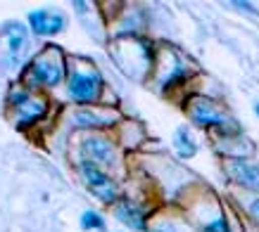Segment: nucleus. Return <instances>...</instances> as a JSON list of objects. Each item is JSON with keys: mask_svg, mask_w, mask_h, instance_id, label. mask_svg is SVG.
Segmentation results:
<instances>
[{"mask_svg": "<svg viewBox=\"0 0 259 232\" xmlns=\"http://www.w3.org/2000/svg\"><path fill=\"white\" fill-rule=\"evenodd\" d=\"M62 78H64V57L57 45H48L26 71V85L29 88H38V85L53 88V85H60Z\"/></svg>", "mask_w": 259, "mask_h": 232, "instance_id": "1", "label": "nucleus"}, {"mask_svg": "<svg viewBox=\"0 0 259 232\" xmlns=\"http://www.w3.org/2000/svg\"><path fill=\"white\" fill-rule=\"evenodd\" d=\"M29 52V31L19 22H10L0 31V62L19 67Z\"/></svg>", "mask_w": 259, "mask_h": 232, "instance_id": "2", "label": "nucleus"}, {"mask_svg": "<svg viewBox=\"0 0 259 232\" xmlns=\"http://www.w3.org/2000/svg\"><path fill=\"white\" fill-rule=\"evenodd\" d=\"M100 85H102V78L98 71H79L76 69L69 76L67 90H69V97L76 102V104H91V102L98 100Z\"/></svg>", "mask_w": 259, "mask_h": 232, "instance_id": "3", "label": "nucleus"}, {"mask_svg": "<svg viewBox=\"0 0 259 232\" xmlns=\"http://www.w3.org/2000/svg\"><path fill=\"white\" fill-rule=\"evenodd\" d=\"M81 173L86 178L88 190L102 201H114L117 199V185L110 180L107 173H102V168L93 161H83L81 163Z\"/></svg>", "mask_w": 259, "mask_h": 232, "instance_id": "4", "label": "nucleus"}, {"mask_svg": "<svg viewBox=\"0 0 259 232\" xmlns=\"http://www.w3.org/2000/svg\"><path fill=\"white\" fill-rule=\"evenodd\" d=\"M29 24L38 36H55L64 29V17L50 10H33L29 12Z\"/></svg>", "mask_w": 259, "mask_h": 232, "instance_id": "5", "label": "nucleus"}, {"mask_svg": "<svg viewBox=\"0 0 259 232\" xmlns=\"http://www.w3.org/2000/svg\"><path fill=\"white\" fill-rule=\"evenodd\" d=\"M226 168H228V176L236 180V183H240L247 190L259 192V166L245 161V159H231Z\"/></svg>", "mask_w": 259, "mask_h": 232, "instance_id": "6", "label": "nucleus"}, {"mask_svg": "<svg viewBox=\"0 0 259 232\" xmlns=\"http://www.w3.org/2000/svg\"><path fill=\"white\" fill-rule=\"evenodd\" d=\"M83 154L91 159L93 163H102V166H114V147H112L110 140L105 138H86L83 140Z\"/></svg>", "mask_w": 259, "mask_h": 232, "instance_id": "7", "label": "nucleus"}, {"mask_svg": "<svg viewBox=\"0 0 259 232\" xmlns=\"http://www.w3.org/2000/svg\"><path fill=\"white\" fill-rule=\"evenodd\" d=\"M190 116H193V121L200 124V126H226L228 124L226 119L219 114V109L214 107L209 100H202V97L193 102Z\"/></svg>", "mask_w": 259, "mask_h": 232, "instance_id": "8", "label": "nucleus"}, {"mask_svg": "<svg viewBox=\"0 0 259 232\" xmlns=\"http://www.w3.org/2000/svg\"><path fill=\"white\" fill-rule=\"evenodd\" d=\"M43 114H46V100H29V102H24L22 107H17L15 124L19 128H26V126L36 124Z\"/></svg>", "mask_w": 259, "mask_h": 232, "instance_id": "9", "label": "nucleus"}, {"mask_svg": "<svg viewBox=\"0 0 259 232\" xmlns=\"http://www.w3.org/2000/svg\"><path fill=\"white\" fill-rule=\"evenodd\" d=\"M117 218L124 225H128L131 230H145V216H143V211L136 206L134 201L117 204Z\"/></svg>", "mask_w": 259, "mask_h": 232, "instance_id": "10", "label": "nucleus"}, {"mask_svg": "<svg viewBox=\"0 0 259 232\" xmlns=\"http://www.w3.org/2000/svg\"><path fill=\"white\" fill-rule=\"evenodd\" d=\"M174 147H176V152H179L181 159L195 156L197 145H195V140L190 138V131L186 128V126H181L179 131H176V135H174Z\"/></svg>", "mask_w": 259, "mask_h": 232, "instance_id": "11", "label": "nucleus"}, {"mask_svg": "<svg viewBox=\"0 0 259 232\" xmlns=\"http://www.w3.org/2000/svg\"><path fill=\"white\" fill-rule=\"evenodd\" d=\"M74 124L81 128H98V126H107L110 119H102L100 114H95L91 109H79V111H74Z\"/></svg>", "mask_w": 259, "mask_h": 232, "instance_id": "12", "label": "nucleus"}, {"mask_svg": "<svg viewBox=\"0 0 259 232\" xmlns=\"http://www.w3.org/2000/svg\"><path fill=\"white\" fill-rule=\"evenodd\" d=\"M81 227H83V230H100V232H105V220H102L95 211H86V213L81 216Z\"/></svg>", "mask_w": 259, "mask_h": 232, "instance_id": "13", "label": "nucleus"}, {"mask_svg": "<svg viewBox=\"0 0 259 232\" xmlns=\"http://www.w3.org/2000/svg\"><path fill=\"white\" fill-rule=\"evenodd\" d=\"M31 97H29V90H22V88H15L12 93H10V97H8V102L12 104V107H22L24 102H29Z\"/></svg>", "mask_w": 259, "mask_h": 232, "instance_id": "14", "label": "nucleus"}, {"mask_svg": "<svg viewBox=\"0 0 259 232\" xmlns=\"http://www.w3.org/2000/svg\"><path fill=\"white\" fill-rule=\"evenodd\" d=\"M250 213L254 216V220L259 223V199H254V201L250 204Z\"/></svg>", "mask_w": 259, "mask_h": 232, "instance_id": "15", "label": "nucleus"}, {"mask_svg": "<svg viewBox=\"0 0 259 232\" xmlns=\"http://www.w3.org/2000/svg\"><path fill=\"white\" fill-rule=\"evenodd\" d=\"M233 5H236V8H243V10H247V12H254V15H257V10L252 8L250 3H240V0H236V3H233Z\"/></svg>", "mask_w": 259, "mask_h": 232, "instance_id": "16", "label": "nucleus"}, {"mask_svg": "<svg viewBox=\"0 0 259 232\" xmlns=\"http://www.w3.org/2000/svg\"><path fill=\"white\" fill-rule=\"evenodd\" d=\"M157 232H174V227H169V225H162V227H157Z\"/></svg>", "mask_w": 259, "mask_h": 232, "instance_id": "17", "label": "nucleus"}, {"mask_svg": "<svg viewBox=\"0 0 259 232\" xmlns=\"http://www.w3.org/2000/svg\"><path fill=\"white\" fill-rule=\"evenodd\" d=\"M254 109H257V114H259V104H257V107H254Z\"/></svg>", "mask_w": 259, "mask_h": 232, "instance_id": "18", "label": "nucleus"}]
</instances>
